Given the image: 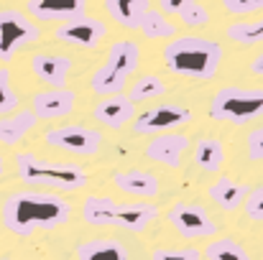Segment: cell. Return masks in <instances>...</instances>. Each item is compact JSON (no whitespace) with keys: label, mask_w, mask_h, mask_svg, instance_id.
<instances>
[{"label":"cell","mask_w":263,"mask_h":260,"mask_svg":"<svg viewBox=\"0 0 263 260\" xmlns=\"http://www.w3.org/2000/svg\"><path fill=\"white\" fill-rule=\"evenodd\" d=\"M41 28L21 10H0V62H10L28 44H36Z\"/></svg>","instance_id":"7"},{"label":"cell","mask_w":263,"mask_h":260,"mask_svg":"<svg viewBox=\"0 0 263 260\" xmlns=\"http://www.w3.org/2000/svg\"><path fill=\"white\" fill-rule=\"evenodd\" d=\"M204 260H253L251 253L235 240V237H217L212 240L204 250Z\"/></svg>","instance_id":"23"},{"label":"cell","mask_w":263,"mask_h":260,"mask_svg":"<svg viewBox=\"0 0 263 260\" xmlns=\"http://www.w3.org/2000/svg\"><path fill=\"white\" fill-rule=\"evenodd\" d=\"M246 148H248V158H251V161H263V125H258V128L248 135Z\"/></svg>","instance_id":"32"},{"label":"cell","mask_w":263,"mask_h":260,"mask_svg":"<svg viewBox=\"0 0 263 260\" xmlns=\"http://www.w3.org/2000/svg\"><path fill=\"white\" fill-rule=\"evenodd\" d=\"M26 8L36 21H59V23H64V21L85 15L87 0H28Z\"/></svg>","instance_id":"14"},{"label":"cell","mask_w":263,"mask_h":260,"mask_svg":"<svg viewBox=\"0 0 263 260\" xmlns=\"http://www.w3.org/2000/svg\"><path fill=\"white\" fill-rule=\"evenodd\" d=\"M18 107V94L10 87V69L0 67V115H10Z\"/></svg>","instance_id":"27"},{"label":"cell","mask_w":263,"mask_h":260,"mask_svg":"<svg viewBox=\"0 0 263 260\" xmlns=\"http://www.w3.org/2000/svg\"><path fill=\"white\" fill-rule=\"evenodd\" d=\"M92 117L100 125L110 128V130H120V128H125L136 117V105L128 99V94L125 97L123 94H107V97H102L95 105Z\"/></svg>","instance_id":"12"},{"label":"cell","mask_w":263,"mask_h":260,"mask_svg":"<svg viewBox=\"0 0 263 260\" xmlns=\"http://www.w3.org/2000/svg\"><path fill=\"white\" fill-rule=\"evenodd\" d=\"M102 3H105L107 15L128 31H136L143 15L151 10V0H102Z\"/></svg>","instance_id":"19"},{"label":"cell","mask_w":263,"mask_h":260,"mask_svg":"<svg viewBox=\"0 0 263 260\" xmlns=\"http://www.w3.org/2000/svg\"><path fill=\"white\" fill-rule=\"evenodd\" d=\"M192 3H197V0H159L161 13H169V15H181Z\"/></svg>","instance_id":"33"},{"label":"cell","mask_w":263,"mask_h":260,"mask_svg":"<svg viewBox=\"0 0 263 260\" xmlns=\"http://www.w3.org/2000/svg\"><path fill=\"white\" fill-rule=\"evenodd\" d=\"M207 194H210V199H212L220 209L235 212L238 207L246 204L251 189H248V184H240V181H235V178H230V176H217V181L210 184Z\"/></svg>","instance_id":"17"},{"label":"cell","mask_w":263,"mask_h":260,"mask_svg":"<svg viewBox=\"0 0 263 260\" xmlns=\"http://www.w3.org/2000/svg\"><path fill=\"white\" fill-rule=\"evenodd\" d=\"M179 21H181L184 26H189V28H194V26L199 28V26H207V23H210V13H207V8L197 0V3H192V5L179 15Z\"/></svg>","instance_id":"29"},{"label":"cell","mask_w":263,"mask_h":260,"mask_svg":"<svg viewBox=\"0 0 263 260\" xmlns=\"http://www.w3.org/2000/svg\"><path fill=\"white\" fill-rule=\"evenodd\" d=\"M138 31H141L146 38L159 41V38H172V36L176 33V26L166 18V13H161V10H154V8H151V10L143 15V21H141Z\"/></svg>","instance_id":"24"},{"label":"cell","mask_w":263,"mask_h":260,"mask_svg":"<svg viewBox=\"0 0 263 260\" xmlns=\"http://www.w3.org/2000/svg\"><path fill=\"white\" fill-rule=\"evenodd\" d=\"M194 164L207 173H217L225 164V146L222 141L212 138V135H204L197 141L194 146Z\"/></svg>","instance_id":"22"},{"label":"cell","mask_w":263,"mask_h":260,"mask_svg":"<svg viewBox=\"0 0 263 260\" xmlns=\"http://www.w3.org/2000/svg\"><path fill=\"white\" fill-rule=\"evenodd\" d=\"M141 67V46L136 41H115L107 49V59L105 64L89 77V89L97 94H120L128 77Z\"/></svg>","instance_id":"5"},{"label":"cell","mask_w":263,"mask_h":260,"mask_svg":"<svg viewBox=\"0 0 263 260\" xmlns=\"http://www.w3.org/2000/svg\"><path fill=\"white\" fill-rule=\"evenodd\" d=\"M192 123V110L184 107V105H156V107H148L146 112L136 115L133 120V130L141 133V135H156L161 130H174L181 125H189Z\"/></svg>","instance_id":"10"},{"label":"cell","mask_w":263,"mask_h":260,"mask_svg":"<svg viewBox=\"0 0 263 260\" xmlns=\"http://www.w3.org/2000/svg\"><path fill=\"white\" fill-rule=\"evenodd\" d=\"M44 143L67 153L77 156H95L102 148V133L85 125H62L44 133Z\"/></svg>","instance_id":"9"},{"label":"cell","mask_w":263,"mask_h":260,"mask_svg":"<svg viewBox=\"0 0 263 260\" xmlns=\"http://www.w3.org/2000/svg\"><path fill=\"white\" fill-rule=\"evenodd\" d=\"M151 260H204L197 248H159L151 253Z\"/></svg>","instance_id":"28"},{"label":"cell","mask_w":263,"mask_h":260,"mask_svg":"<svg viewBox=\"0 0 263 260\" xmlns=\"http://www.w3.org/2000/svg\"><path fill=\"white\" fill-rule=\"evenodd\" d=\"M263 115V89L222 87L210 102V117L228 125H248Z\"/></svg>","instance_id":"6"},{"label":"cell","mask_w":263,"mask_h":260,"mask_svg":"<svg viewBox=\"0 0 263 260\" xmlns=\"http://www.w3.org/2000/svg\"><path fill=\"white\" fill-rule=\"evenodd\" d=\"M246 214H248V219H256V222H263V184L261 186H256L251 194H248V199H246Z\"/></svg>","instance_id":"31"},{"label":"cell","mask_w":263,"mask_h":260,"mask_svg":"<svg viewBox=\"0 0 263 260\" xmlns=\"http://www.w3.org/2000/svg\"><path fill=\"white\" fill-rule=\"evenodd\" d=\"M166 94V85L156 77V74H143L141 79H136V85L128 89V99L136 105V102H146V99H154V97H161Z\"/></svg>","instance_id":"26"},{"label":"cell","mask_w":263,"mask_h":260,"mask_svg":"<svg viewBox=\"0 0 263 260\" xmlns=\"http://www.w3.org/2000/svg\"><path fill=\"white\" fill-rule=\"evenodd\" d=\"M251 72H253V74H258V77H263V51L253 59V62H251Z\"/></svg>","instance_id":"34"},{"label":"cell","mask_w":263,"mask_h":260,"mask_svg":"<svg viewBox=\"0 0 263 260\" xmlns=\"http://www.w3.org/2000/svg\"><path fill=\"white\" fill-rule=\"evenodd\" d=\"M0 260H10V258H0Z\"/></svg>","instance_id":"36"},{"label":"cell","mask_w":263,"mask_h":260,"mask_svg":"<svg viewBox=\"0 0 263 260\" xmlns=\"http://www.w3.org/2000/svg\"><path fill=\"white\" fill-rule=\"evenodd\" d=\"M36 120L39 117L33 110H21V112H10V115L0 117V143L3 146L21 143L28 135V130H33Z\"/></svg>","instance_id":"20"},{"label":"cell","mask_w":263,"mask_h":260,"mask_svg":"<svg viewBox=\"0 0 263 260\" xmlns=\"http://www.w3.org/2000/svg\"><path fill=\"white\" fill-rule=\"evenodd\" d=\"M159 217V207L151 202H115L112 196H87L82 202V219L92 227H118L128 232H143Z\"/></svg>","instance_id":"3"},{"label":"cell","mask_w":263,"mask_h":260,"mask_svg":"<svg viewBox=\"0 0 263 260\" xmlns=\"http://www.w3.org/2000/svg\"><path fill=\"white\" fill-rule=\"evenodd\" d=\"M112 184L115 189H120L123 194H130V196H143V199H151L159 194V178L148 171H141V169H133V171H118L112 176Z\"/></svg>","instance_id":"18"},{"label":"cell","mask_w":263,"mask_h":260,"mask_svg":"<svg viewBox=\"0 0 263 260\" xmlns=\"http://www.w3.org/2000/svg\"><path fill=\"white\" fill-rule=\"evenodd\" d=\"M166 222L184 240H202V237H215L217 235V225L212 222L210 212L202 204L176 202L166 212Z\"/></svg>","instance_id":"8"},{"label":"cell","mask_w":263,"mask_h":260,"mask_svg":"<svg viewBox=\"0 0 263 260\" xmlns=\"http://www.w3.org/2000/svg\"><path fill=\"white\" fill-rule=\"evenodd\" d=\"M5 173V161H3V156H0V176Z\"/></svg>","instance_id":"35"},{"label":"cell","mask_w":263,"mask_h":260,"mask_svg":"<svg viewBox=\"0 0 263 260\" xmlns=\"http://www.w3.org/2000/svg\"><path fill=\"white\" fill-rule=\"evenodd\" d=\"M77 94L72 89H49V92H39L33 97V112L39 120H51V117H64L74 110Z\"/></svg>","instance_id":"15"},{"label":"cell","mask_w":263,"mask_h":260,"mask_svg":"<svg viewBox=\"0 0 263 260\" xmlns=\"http://www.w3.org/2000/svg\"><path fill=\"white\" fill-rule=\"evenodd\" d=\"M189 148V138L181 135V133H169V135H156L148 141L146 146V158L148 161H156L166 169H179L181 164V156L184 151Z\"/></svg>","instance_id":"13"},{"label":"cell","mask_w":263,"mask_h":260,"mask_svg":"<svg viewBox=\"0 0 263 260\" xmlns=\"http://www.w3.org/2000/svg\"><path fill=\"white\" fill-rule=\"evenodd\" d=\"M164 62L172 74L210 82L222 64V46L204 36H176L164 46Z\"/></svg>","instance_id":"2"},{"label":"cell","mask_w":263,"mask_h":260,"mask_svg":"<svg viewBox=\"0 0 263 260\" xmlns=\"http://www.w3.org/2000/svg\"><path fill=\"white\" fill-rule=\"evenodd\" d=\"M15 169H18V176L23 184L44 186L51 191H77V189H85L89 181L85 169H80L74 164H51L33 153H18Z\"/></svg>","instance_id":"4"},{"label":"cell","mask_w":263,"mask_h":260,"mask_svg":"<svg viewBox=\"0 0 263 260\" xmlns=\"http://www.w3.org/2000/svg\"><path fill=\"white\" fill-rule=\"evenodd\" d=\"M31 69L44 85H49L51 89H62L67 85L72 59L69 56H54V54H36L31 59Z\"/></svg>","instance_id":"16"},{"label":"cell","mask_w":263,"mask_h":260,"mask_svg":"<svg viewBox=\"0 0 263 260\" xmlns=\"http://www.w3.org/2000/svg\"><path fill=\"white\" fill-rule=\"evenodd\" d=\"M72 217V204L57 191H13L0 207L3 227L18 237L64 227Z\"/></svg>","instance_id":"1"},{"label":"cell","mask_w":263,"mask_h":260,"mask_svg":"<svg viewBox=\"0 0 263 260\" xmlns=\"http://www.w3.org/2000/svg\"><path fill=\"white\" fill-rule=\"evenodd\" d=\"M225 36L235 44H243V46H253V44H263V18L258 21H238V23H230Z\"/></svg>","instance_id":"25"},{"label":"cell","mask_w":263,"mask_h":260,"mask_svg":"<svg viewBox=\"0 0 263 260\" xmlns=\"http://www.w3.org/2000/svg\"><path fill=\"white\" fill-rule=\"evenodd\" d=\"M77 258L80 260H130L123 243L112 237H97V240H85L77 245Z\"/></svg>","instance_id":"21"},{"label":"cell","mask_w":263,"mask_h":260,"mask_svg":"<svg viewBox=\"0 0 263 260\" xmlns=\"http://www.w3.org/2000/svg\"><path fill=\"white\" fill-rule=\"evenodd\" d=\"M57 41L69 44V46H80V49H95L100 46V41L107 36V26L100 18H89L80 15L72 21H64L57 31H54Z\"/></svg>","instance_id":"11"},{"label":"cell","mask_w":263,"mask_h":260,"mask_svg":"<svg viewBox=\"0 0 263 260\" xmlns=\"http://www.w3.org/2000/svg\"><path fill=\"white\" fill-rule=\"evenodd\" d=\"M222 5L233 15H253L263 10V0H222Z\"/></svg>","instance_id":"30"}]
</instances>
